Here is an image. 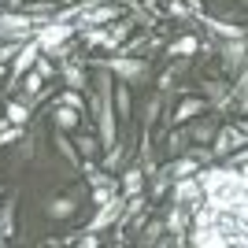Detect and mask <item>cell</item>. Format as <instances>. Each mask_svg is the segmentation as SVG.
I'll return each mask as SVG.
<instances>
[{
    "instance_id": "obj_24",
    "label": "cell",
    "mask_w": 248,
    "mask_h": 248,
    "mask_svg": "<svg viewBox=\"0 0 248 248\" xmlns=\"http://www.w3.org/2000/svg\"><path fill=\"white\" fill-rule=\"evenodd\" d=\"M115 108H119V119H130V111H134V100H130V85H119V89H115Z\"/></svg>"
},
{
    "instance_id": "obj_22",
    "label": "cell",
    "mask_w": 248,
    "mask_h": 248,
    "mask_svg": "<svg viewBox=\"0 0 248 248\" xmlns=\"http://www.w3.org/2000/svg\"><path fill=\"white\" fill-rule=\"evenodd\" d=\"M170 186H174V178H170V170H155V178H152V189H148V193H152V200L155 197H163V193H170Z\"/></svg>"
},
{
    "instance_id": "obj_34",
    "label": "cell",
    "mask_w": 248,
    "mask_h": 248,
    "mask_svg": "<svg viewBox=\"0 0 248 248\" xmlns=\"http://www.w3.org/2000/svg\"><path fill=\"white\" fill-rule=\"evenodd\" d=\"M241 174H245V178H248V163H245V167H241Z\"/></svg>"
},
{
    "instance_id": "obj_14",
    "label": "cell",
    "mask_w": 248,
    "mask_h": 248,
    "mask_svg": "<svg viewBox=\"0 0 248 248\" xmlns=\"http://www.w3.org/2000/svg\"><path fill=\"white\" fill-rule=\"evenodd\" d=\"M78 197H82V193H74V197H56V200H48V218H71L74 211H78Z\"/></svg>"
},
{
    "instance_id": "obj_17",
    "label": "cell",
    "mask_w": 248,
    "mask_h": 248,
    "mask_svg": "<svg viewBox=\"0 0 248 248\" xmlns=\"http://www.w3.org/2000/svg\"><path fill=\"white\" fill-rule=\"evenodd\" d=\"M30 111H33V108H26L22 100H8V104H4V119H8L11 126H26V123H30Z\"/></svg>"
},
{
    "instance_id": "obj_30",
    "label": "cell",
    "mask_w": 248,
    "mask_h": 248,
    "mask_svg": "<svg viewBox=\"0 0 248 248\" xmlns=\"http://www.w3.org/2000/svg\"><path fill=\"white\" fill-rule=\"evenodd\" d=\"M22 137V126H11L8 119H0V148L11 145V141H19Z\"/></svg>"
},
{
    "instance_id": "obj_26",
    "label": "cell",
    "mask_w": 248,
    "mask_h": 248,
    "mask_svg": "<svg viewBox=\"0 0 248 248\" xmlns=\"http://www.w3.org/2000/svg\"><path fill=\"white\" fill-rule=\"evenodd\" d=\"M33 71H37V74L45 78V82H48V78H56V74H60V67L52 63V56H48V52H41V56H37V63H33Z\"/></svg>"
},
{
    "instance_id": "obj_8",
    "label": "cell",
    "mask_w": 248,
    "mask_h": 248,
    "mask_svg": "<svg viewBox=\"0 0 248 248\" xmlns=\"http://www.w3.org/2000/svg\"><path fill=\"white\" fill-rule=\"evenodd\" d=\"M189 245L193 248H230V241H226V230H218V226H193Z\"/></svg>"
},
{
    "instance_id": "obj_19",
    "label": "cell",
    "mask_w": 248,
    "mask_h": 248,
    "mask_svg": "<svg viewBox=\"0 0 248 248\" xmlns=\"http://www.w3.org/2000/svg\"><path fill=\"white\" fill-rule=\"evenodd\" d=\"M167 148H170V155H186L189 148H193V137H189V130H186V126H178L174 134L167 137Z\"/></svg>"
},
{
    "instance_id": "obj_11",
    "label": "cell",
    "mask_w": 248,
    "mask_h": 248,
    "mask_svg": "<svg viewBox=\"0 0 248 248\" xmlns=\"http://www.w3.org/2000/svg\"><path fill=\"white\" fill-rule=\"evenodd\" d=\"M60 74H63V82H67V89H78V93L85 89V71H82V60H63V63H60Z\"/></svg>"
},
{
    "instance_id": "obj_3",
    "label": "cell",
    "mask_w": 248,
    "mask_h": 248,
    "mask_svg": "<svg viewBox=\"0 0 248 248\" xmlns=\"http://www.w3.org/2000/svg\"><path fill=\"white\" fill-rule=\"evenodd\" d=\"M100 67L111 71V74H119L126 85H148V78H152L148 60H126V56H119V60H104Z\"/></svg>"
},
{
    "instance_id": "obj_32",
    "label": "cell",
    "mask_w": 248,
    "mask_h": 248,
    "mask_svg": "<svg viewBox=\"0 0 248 248\" xmlns=\"http://www.w3.org/2000/svg\"><path fill=\"white\" fill-rule=\"evenodd\" d=\"M56 4H63V8H67V4H78V0H56Z\"/></svg>"
},
{
    "instance_id": "obj_2",
    "label": "cell",
    "mask_w": 248,
    "mask_h": 248,
    "mask_svg": "<svg viewBox=\"0 0 248 248\" xmlns=\"http://www.w3.org/2000/svg\"><path fill=\"white\" fill-rule=\"evenodd\" d=\"M78 30H82L78 22H56V19H48L45 26H37L33 41H37V48H41V52H56V48H63V45L71 41Z\"/></svg>"
},
{
    "instance_id": "obj_1",
    "label": "cell",
    "mask_w": 248,
    "mask_h": 248,
    "mask_svg": "<svg viewBox=\"0 0 248 248\" xmlns=\"http://www.w3.org/2000/svg\"><path fill=\"white\" fill-rule=\"evenodd\" d=\"M41 22L26 11H0V41H30Z\"/></svg>"
},
{
    "instance_id": "obj_20",
    "label": "cell",
    "mask_w": 248,
    "mask_h": 248,
    "mask_svg": "<svg viewBox=\"0 0 248 248\" xmlns=\"http://www.w3.org/2000/svg\"><path fill=\"white\" fill-rule=\"evenodd\" d=\"M197 52H200V41L193 33H186V37H178V41L167 48V56H197Z\"/></svg>"
},
{
    "instance_id": "obj_28",
    "label": "cell",
    "mask_w": 248,
    "mask_h": 248,
    "mask_svg": "<svg viewBox=\"0 0 248 248\" xmlns=\"http://www.w3.org/2000/svg\"><path fill=\"white\" fill-rule=\"evenodd\" d=\"M56 148H60V152L67 155V163H71V167H82V159H78V152L71 148V141L63 137V130H56Z\"/></svg>"
},
{
    "instance_id": "obj_6",
    "label": "cell",
    "mask_w": 248,
    "mask_h": 248,
    "mask_svg": "<svg viewBox=\"0 0 248 248\" xmlns=\"http://www.w3.org/2000/svg\"><path fill=\"white\" fill-rule=\"evenodd\" d=\"M241 145H248V141H245V134H241V130H237L233 123H230V126H218L215 141H211V155L226 159V155H230V152H237Z\"/></svg>"
},
{
    "instance_id": "obj_25",
    "label": "cell",
    "mask_w": 248,
    "mask_h": 248,
    "mask_svg": "<svg viewBox=\"0 0 248 248\" xmlns=\"http://www.w3.org/2000/svg\"><path fill=\"white\" fill-rule=\"evenodd\" d=\"M163 222H159V218H152V222H148L145 230H141V245H159V241H163Z\"/></svg>"
},
{
    "instance_id": "obj_5",
    "label": "cell",
    "mask_w": 248,
    "mask_h": 248,
    "mask_svg": "<svg viewBox=\"0 0 248 248\" xmlns=\"http://www.w3.org/2000/svg\"><path fill=\"white\" fill-rule=\"evenodd\" d=\"M170 200H174L178 207H186V211H193V207L204 200V189H200V178H174V186H170Z\"/></svg>"
},
{
    "instance_id": "obj_29",
    "label": "cell",
    "mask_w": 248,
    "mask_h": 248,
    "mask_svg": "<svg viewBox=\"0 0 248 248\" xmlns=\"http://www.w3.org/2000/svg\"><path fill=\"white\" fill-rule=\"evenodd\" d=\"M56 104H63V108H74V111H85V100H82V93H78V89H63Z\"/></svg>"
},
{
    "instance_id": "obj_36",
    "label": "cell",
    "mask_w": 248,
    "mask_h": 248,
    "mask_svg": "<svg viewBox=\"0 0 248 248\" xmlns=\"http://www.w3.org/2000/svg\"><path fill=\"white\" fill-rule=\"evenodd\" d=\"M245 4H248V0H245Z\"/></svg>"
},
{
    "instance_id": "obj_35",
    "label": "cell",
    "mask_w": 248,
    "mask_h": 248,
    "mask_svg": "<svg viewBox=\"0 0 248 248\" xmlns=\"http://www.w3.org/2000/svg\"><path fill=\"white\" fill-rule=\"evenodd\" d=\"M123 4H130V0H123Z\"/></svg>"
},
{
    "instance_id": "obj_27",
    "label": "cell",
    "mask_w": 248,
    "mask_h": 248,
    "mask_svg": "<svg viewBox=\"0 0 248 248\" xmlns=\"http://www.w3.org/2000/svg\"><path fill=\"white\" fill-rule=\"evenodd\" d=\"M78 148H82V155H85V159H93V155L96 152H100V137H96V134H82V137H78Z\"/></svg>"
},
{
    "instance_id": "obj_15",
    "label": "cell",
    "mask_w": 248,
    "mask_h": 248,
    "mask_svg": "<svg viewBox=\"0 0 248 248\" xmlns=\"http://www.w3.org/2000/svg\"><path fill=\"white\" fill-rule=\"evenodd\" d=\"M204 89H207V104H215L218 111H230L233 108V100H230V89L222 82H204Z\"/></svg>"
},
{
    "instance_id": "obj_16",
    "label": "cell",
    "mask_w": 248,
    "mask_h": 248,
    "mask_svg": "<svg viewBox=\"0 0 248 248\" xmlns=\"http://www.w3.org/2000/svg\"><path fill=\"white\" fill-rule=\"evenodd\" d=\"M167 170H170V178H193L200 170V159H193V155H174V163L167 167Z\"/></svg>"
},
{
    "instance_id": "obj_10",
    "label": "cell",
    "mask_w": 248,
    "mask_h": 248,
    "mask_svg": "<svg viewBox=\"0 0 248 248\" xmlns=\"http://www.w3.org/2000/svg\"><path fill=\"white\" fill-rule=\"evenodd\" d=\"M189 137H193V145H211L218 134V119H193V123H186Z\"/></svg>"
},
{
    "instance_id": "obj_31",
    "label": "cell",
    "mask_w": 248,
    "mask_h": 248,
    "mask_svg": "<svg viewBox=\"0 0 248 248\" xmlns=\"http://www.w3.org/2000/svg\"><path fill=\"white\" fill-rule=\"evenodd\" d=\"M123 155H126V148H123V141H115L111 148H108V155H104V167L108 170H115V167L123 163Z\"/></svg>"
},
{
    "instance_id": "obj_33",
    "label": "cell",
    "mask_w": 248,
    "mask_h": 248,
    "mask_svg": "<svg viewBox=\"0 0 248 248\" xmlns=\"http://www.w3.org/2000/svg\"><path fill=\"white\" fill-rule=\"evenodd\" d=\"M4 241H8V237H4V226H0V248H4Z\"/></svg>"
},
{
    "instance_id": "obj_12",
    "label": "cell",
    "mask_w": 248,
    "mask_h": 248,
    "mask_svg": "<svg viewBox=\"0 0 248 248\" xmlns=\"http://www.w3.org/2000/svg\"><path fill=\"white\" fill-rule=\"evenodd\" d=\"M123 197H141L145 193V170L141 167H130V170H123V189H119Z\"/></svg>"
},
{
    "instance_id": "obj_23",
    "label": "cell",
    "mask_w": 248,
    "mask_h": 248,
    "mask_svg": "<svg viewBox=\"0 0 248 248\" xmlns=\"http://www.w3.org/2000/svg\"><path fill=\"white\" fill-rule=\"evenodd\" d=\"M130 30H134V19H115V22H108V33H111V45L115 48H119V41H126V37H130Z\"/></svg>"
},
{
    "instance_id": "obj_4",
    "label": "cell",
    "mask_w": 248,
    "mask_h": 248,
    "mask_svg": "<svg viewBox=\"0 0 248 248\" xmlns=\"http://www.w3.org/2000/svg\"><path fill=\"white\" fill-rule=\"evenodd\" d=\"M218 52H222V67H226V74H233V78L248 67V37L222 41V45H218Z\"/></svg>"
},
{
    "instance_id": "obj_7",
    "label": "cell",
    "mask_w": 248,
    "mask_h": 248,
    "mask_svg": "<svg viewBox=\"0 0 248 248\" xmlns=\"http://www.w3.org/2000/svg\"><path fill=\"white\" fill-rule=\"evenodd\" d=\"M37 56H41V48H37V41L30 37V41H26V45L19 48L15 63H11V82H8L11 89H15V85L22 82V74H30V71H33V63H37Z\"/></svg>"
},
{
    "instance_id": "obj_9",
    "label": "cell",
    "mask_w": 248,
    "mask_h": 248,
    "mask_svg": "<svg viewBox=\"0 0 248 248\" xmlns=\"http://www.w3.org/2000/svg\"><path fill=\"white\" fill-rule=\"evenodd\" d=\"M197 115H207V100H204V96H186V100L174 108L170 123H174V126H186V123H193Z\"/></svg>"
},
{
    "instance_id": "obj_18",
    "label": "cell",
    "mask_w": 248,
    "mask_h": 248,
    "mask_svg": "<svg viewBox=\"0 0 248 248\" xmlns=\"http://www.w3.org/2000/svg\"><path fill=\"white\" fill-rule=\"evenodd\" d=\"M52 119H56V130H74V126H78V119H82V111L56 104V108H52Z\"/></svg>"
},
{
    "instance_id": "obj_13",
    "label": "cell",
    "mask_w": 248,
    "mask_h": 248,
    "mask_svg": "<svg viewBox=\"0 0 248 248\" xmlns=\"http://www.w3.org/2000/svg\"><path fill=\"white\" fill-rule=\"evenodd\" d=\"M163 230L174 237V245H182V237H186V207H170V215H167V222H163Z\"/></svg>"
},
{
    "instance_id": "obj_21",
    "label": "cell",
    "mask_w": 248,
    "mask_h": 248,
    "mask_svg": "<svg viewBox=\"0 0 248 248\" xmlns=\"http://www.w3.org/2000/svg\"><path fill=\"white\" fill-rule=\"evenodd\" d=\"M0 226H4V237H15V197L0 204Z\"/></svg>"
}]
</instances>
